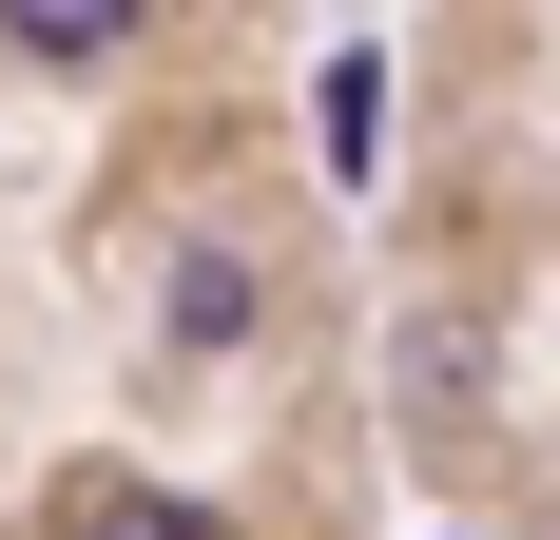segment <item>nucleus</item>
<instances>
[{
	"instance_id": "f257e3e1",
	"label": "nucleus",
	"mask_w": 560,
	"mask_h": 540,
	"mask_svg": "<svg viewBox=\"0 0 560 540\" xmlns=\"http://www.w3.org/2000/svg\"><path fill=\"white\" fill-rule=\"evenodd\" d=\"M58 540H232V521H213V502H155V483H97Z\"/></svg>"
},
{
	"instance_id": "7ed1b4c3",
	"label": "nucleus",
	"mask_w": 560,
	"mask_h": 540,
	"mask_svg": "<svg viewBox=\"0 0 560 540\" xmlns=\"http://www.w3.org/2000/svg\"><path fill=\"white\" fill-rule=\"evenodd\" d=\"M329 155H348V174L387 155V58H329Z\"/></svg>"
},
{
	"instance_id": "f03ea898",
	"label": "nucleus",
	"mask_w": 560,
	"mask_h": 540,
	"mask_svg": "<svg viewBox=\"0 0 560 540\" xmlns=\"http://www.w3.org/2000/svg\"><path fill=\"white\" fill-rule=\"evenodd\" d=\"M0 20H20V39H39V58H116V39H136V20H155V0H0Z\"/></svg>"
}]
</instances>
